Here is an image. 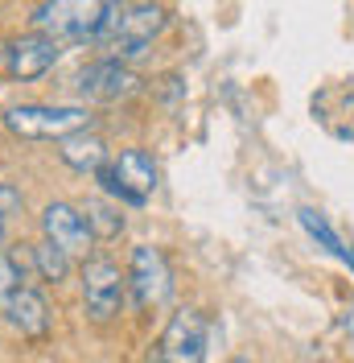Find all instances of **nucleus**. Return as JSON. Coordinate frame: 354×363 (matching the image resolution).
Segmentation results:
<instances>
[{
    "instance_id": "nucleus-19",
    "label": "nucleus",
    "mask_w": 354,
    "mask_h": 363,
    "mask_svg": "<svg viewBox=\"0 0 354 363\" xmlns=\"http://www.w3.org/2000/svg\"><path fill=\"white\" fill-rule=\"evenodd\" d=\"M120 9H149V4H156V0H115Z\"/></svg>"
},
{
    "instance_id": "nucleus-4",
    "label": "nucleus",
    "mask_w": 354,
    "mask_h": 363,
    "mask_svg": "<svg viewBox=\"0 0 354 363\" xmlns=\"http://www.w3.org/2000/svg\"><path fill=\"white\" fill-rule=\"evenodd\" d=\"M156 363H206V318L198 310H177L156 342Z\"/></svg>"
},
{
    "instance_id": "nucleus-17",
    "label": "nucleus",
    "mask_w": 354,
    "mask_h": 363,
    "mask_svg": "<svg viewBox=\"0 0 354 363\" xmlns=\"http://www.w3.org/2000/svg\"><path fill=\"white\" fill-rule=\"evenodd\" d=\"M103 45H108V58H111V62H124V67L149 50V42H132V38H108Z\"/></svg>"
},
{
    "instance_id": "nucleus-8",
    "label": "nucleus",
    "mask_w": 354,
    "mask_h": 363,
    "mask_svg": "<svg viewBox=\"0 0 354 363\" xmlns=\"http://www.w3.org/2000/svg\"><path fill=\"white\" fill-rule=\"evenodd\" d=\"M0 314L8 318V326L17 335H25V339H42L45 330H50V306H45V297L33 285H21L17 294L4 301Z\"/></svg>"
},
{
    "instance_id": "nucleus-2",
    "label": "nucleus",
    "mask_w": 354,
    "mask_h": 363,
    "mask_svg": "<svg viewBox=\"0 0 354 363\" xmlns=\"http://www.w3.org/2000/svg\"><path fill=\"white\" fill-rule=\"evenodd\" d=\"M124 294H128V277L120 264H111L108 256H91L83 264V310L91 322H111L124 310Z\"/></svg>"
},
{
    "instance_id": "nucleus-9",
    "label": "nucleus",
    "mask_w": 354,
    "mask_h": 363,
    "mask_svg": "<svg viewBox=\"0 0 354 363\" xmlns=\"http://www.w3.org/2000/svg\"><path fill=\"white\" fill-rule=\"evenodd\" d=\"M58 157L67 161L70 169H79V174H95V169H103L108 165V140L99 133H70L58 140Z\"/></svg>"
},
{
    "instance_id": "nucleus-11",
    "label": "nucleus",
    "mask_w": 354,
    "mask_h": 363,
    "mask_svg": "<svg viewBox=\"0 0 354 363\" xmlns=\"http://www.w3.org/2000/svg\"><path fill=\"white\" fill-rule=\"evenodd\" d=\"M161 29H165V13H161L156 4H149V9H120V17H115V29H111V38L153 42Z\"/></svg>"
},
{
    "instance_id": "nucleus-1",
    "label": "nucleus",
    "mask_w": 354,
    "mask_h": 363,
    "mask_svg": "<svg viewBox=\"0 0 354 363\" xmlns=\"http://www.w3.org/2000/svg\"><path fill=\"white\" fill-rule=\"evenodd\" d=\"M4 128L25 140H62L70 133L91 128L87 108H62V104H17L4 112Z\"/></svg>"
},
{
    "instance_id": "nucleus-7",
    "label": "nucleus",
    "mask_w": 354,
    "mask_h": 363,
    "mask_svg": "<svg viewBox=\"0 0 354 363\" xmlns=\"http://www.w3.org/2000/svg\"><path fill=\"white\" fill-rule=\"evenodd\" d=\"M58 54H62V45L58 38H45V33H25L17 42L8 45V74L13 79H42L45 70L58 62Z\"/></svg>"
},
{
    "instance_id": "nucleus-15",
    "label": "nucleus",
    "mask_w": 354,
    "mask_h": 363,
    "mask_svg": "<svg viewBox=\"0 0 354 363\" xmlns=\"http://www.w3.org/2000/svg\"><path fill=\"white\" fill-rule=\"evenodd\" d=\"M95 178H99V186H103V190H108L111 199H120V203L124 206H140L144 203V199H140V194H132V190H128V186H124V182H120V174H115V165H103V169H95Z\"/></svg>"
},
{
    "instance_id": "nucleus-18",
    "label": "nucleus",
    "mask_w": 354,
    "mask_h": 363,
    "mask_svg": "<svg viewBox=\"0 0 354 363\" xmlns=\"http://www.w3.org/2000/svg\"><path fill=\"white\" fill-rule=\"evenodd\" d=\"M21 206H25L21 190H17L13 182H0V215H4V219H13V215H21Z\"/></svg>"
},
{
    "instance_id": "nucleus-3",
    "label": "nucleus",
    "mask_w": 354,
    "mask_h": 363,
    "mask_svg": "<svg viewBox=\"0 0 354 363\" xmlns=\"http://www.w3.org/2000/svg\"><path fill=\"white\" fill-rule=\"evenodd\" d=\"M128 289H132L140 310H156V306L169 301V294H173V269H169L165 252L153 248V244L132 248V260H128Z\"/></svg>"
},
{
    "instance_id": "nucleus-22",
    "label": "nucleus",
    "mask_w": 354,
    "mask_h": 363,
    "mask_svg": "<svg viewBox=\"0 0 354 363\" xmlns=\"http://www.w3.org/2000/svg\"><path fill=\"white\" fill-rule=\"evenodd\" d=\"M4 231H8V219H4V215H0V240H4Z\"/></svg>"
},
{
    "instance_id": "nucleus-6",
    "label": "nucleus",
    "mask_w": 354,
    "mask_h": 363,
    "mask_svg": "<svg viewBox=\"0 0 354 363\" xmlns=\"http://www.w3.org/2000/svg\"><path fill=\"white\" fill-rule=\"evenodd\" d=\"M42 240H50V244H58L62 252H70V256H87L91 252V227L87 219H83V211L70 203H50L42 211Z\"/></svg>"
},
{
    "instance_id": "nucleus-20",
    "label": "nucleus",
    "mask_w": 354,
    "mask_h": 363,
    "mask_svg": "<svg viewBox=\"0 0 354 363\" xmlns=\"http://www.w3.org/2000/svg\"><path fill=\"white\" fill-rule=\"evenodd\" d=\"M338 260H346V264H350V272H354V248H342V256H338Z\"/></svg>"
},
{
    "instance_id": "nucleus-10",
    "label": "nucleus",
    "mask_w": 354,
    "mask_h": 363,
    "mask_svg": "<svg viewBox=\"0 0 354 363\" xmlns=\"http://www.w3.org/2000/svg\"><path fill=\"white\" fill-rule=\"evenodd\" d=\"M115 165V174H120V182L132 190V194H140V199H149L156 190V161L144 153V149H124L120 157L111 161Z\"/></svg>"
},
{
    "instance_id": "nucleus-16",
    "label": "nucleus",
    "mask_w": 354,
    "mask_h": 363,
    "mask_svg": "<svg viewBox=\"0 0 354 363\" xmlns=\"http://www.w3.org/2000/svg\"><path fill=\"white\" fill-rule=\"evenodd\" d=\"M25 272L21 264H17V256H8V252H0V310H4V301L21 289Z\"/></svg>"
},
{
    "instance_id": "nucleus-23",
    "label": "nucleus",
    "mask_w": 354,
    "mask_h": 363,
    "mask_svg": "<svg viewBox=\"0 0 354 363\" xmlns=\"http://www.w3.org/2000/svg\"><path fill=\"white\" fill-rule=\"evenodd\" d=\"M227 363H251V359H247V355H235V359H227Z\"/></svg>"
},
{
    "instance_id": "nucleus-24",
    "label": "nucleus",
    "mask_w": 354,
    "mask_h": 363,
    "mask_svg": "<svg viewBox=\"0 0 354 363\" xmlns=\"http://www.w3.org/2000/svg\"><path fill=\"white\" fill-rule=\"evenodd\" d=\"M346 326H350V330H354V314H350V318H346Z\"/></svg>"
},
{
    "instance_id": "nucleus-5",
    "label": "nucleus",
    "mask_w": 354,
    "mask_h": 363,
    "mask_svg": "<svg viewBox=\"0 0 354 363\" xmlns=\"http://www.w3.org/2000/svg\"><path fill=\"white\" fill-rule=\"evenodd\" d=\"M140 87H144V79H140L132 67L111 62V58H103V62H91V67L79 74V95H83V99H95V104L132 99Z\"/></svg>"
},
{
    "instance_id": "nucleus-21",
    "label": "nucleus",
    "mask_w": 354,
    "mask_h": 363,
    "mask_svg": "<svg viewBox=\"0 0 354 363\" xmlns=\"http://www.w3.org/2000/svg\"><path fill=\"white\" fill-rule=\"evenodd\" d=\"M0 67H8V45L0 42Z\"/></svg>"
},
{
    "instance_id": "nucleus-13",
    "label": "nucleus",
    "mask_w": 354,
    "mask_h": 363,
    "mask_svg": "<svg viewBox=\"0 0 354 363\" xmlns=\"http://www.w3.org/2000/svg\"><path fill=\"white\" fill-rule=\"evenodd\" d=\"M33 269L42 272V281H54V285H62L70 277V252H62L58 244H50V240H42V244H33Z\"/></svg>"
},
{
    "instance_id": "nucleus-12",
    "label": "nucleus",
    "mask_w": 354,
    "mask_h": 363,
    "mask_svg": "<svg viewBox=\"0 0 354 363\" xmlns=\"http://www.w3.org/2000/svg\"><path fill=\"white\" fill-rule=\"evenodd\" d=\"M79 211H83V219H87L95 240H115V235L124 231V215H120V206H111L108 199H87Z\"/></svg>"
},
{
    "instance_id": "nucleus-14",
    "label": "nucleus",
    "mask_w": 354,
    "mask_h": 363,
    "mask_svg": "<svg viewBox=\"0 0 354 363\" xmlns=\"http://www.w3.org/2000/svg\"><path fill=\"white\" fill-rule=\"evenodd\" d=\"M301 223H305V231H309L313 240H321V248H326V252L342 256V248H346V244L333 235V227L326 223V215H317V211H309V206H305V211H301Z\"/></svg>"
}]
</instances>
